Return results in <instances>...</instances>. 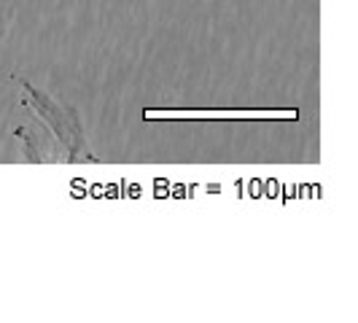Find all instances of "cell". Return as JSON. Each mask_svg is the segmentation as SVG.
Segmentation results:
<instances>
[{
    "label": "cell",
    "instance_id": "1",
    "mask_svg": "<svg viewBox=\"0 0 358 323\" xmlns=\"http://www.w3.org/2000/svg\"><path fill=\"white\" fill-rule=\"evenodd\" d=\"M22 84V92H24V106H30L38 113V119L52 129V138L59 145V154L62 159L68 162H97V157L90 151V143H87V135L81 129V122H78V113L73 110L71 106L65 103H57L54 97H49L43 89L33 87L30 81H19Z\"/></svg>",
    "mask_w": 358,
    "mask_h": 323
}]
</instances>
